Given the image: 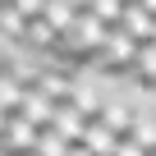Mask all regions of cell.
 <instances>
[{
  "mask_svg": "<svg viewBox=\"0 0 156 156\" xmlns=\"http://www.w3.org/2000/svg\"><path fill=\"white\" fill-rule=\"evenodd\" d=\"M151 41H156V28H151Z\"/></svg>",
  "mask_w": 156,
  "mask_h": 156,
  "instance_id": "cb8c5ba5",
  "label": "cell"
},
{
  "mask_svg": "<svg viewBox=\"0 0 156 156\" xmlns=\"http://www.w3.org/2000/svg\"><path fill=\"white\" fill-rule=\"evenodd\" d=\"M92 14H97V19H106V23H119L124 0H92Z\"/></svg>",
  "mask_w": 156,
  "mask_h": 156,
  "instance_id": "e0dca14e",
  "label": "cell"
},
{
  "mask_svg": "<svg viewBox=\"0 0 156 156\" xmlns=\"http://www.w3.org/2000/svg\"><path fill=\"white\" fill-rule=\"evenodd\" d=\"M142 5H147V9H151V14H156V0H142Z\"/></svg>",
  "mask_w": 156,
  "mask_h": 156,
  "instance_id": "7402d4cb",
  "label": "cell"
},
{
  "mask_svg": "<svg viewBox=\"0 0 156 156\" xmlns=\"http://www.w3.org/2000/svg\"><path fill=\"white\" fill-rule=\"evenodd\" d=\"M0 133H5V110H0Z\"/></svg>",
  "mask_w": 156,
  "mask_h": 156,
  "instance_id": "603a6c76",
  "label": "cell"
},
{
  "mask_svg": "<svg viewBox=\"0 0 156 156\" xmlns=\"http://www.w3.org/2000/svg\"><path fill=\"white\" fill-rule=\"evenodd\" d=\"M69 151H73V142H69L60 129H51V124H46V129L37 133V147H32V156H69Z\"/></svg>",
  "mask_w": 156,
  "mask_h": 156,
  "instance_id": "8fae6325",
  "label": "cell"
},
{
  "mask_svg": "<svg viewBox=\"0 0 156 156\" xmlns=\"http://www.w3.org/2000/svg\"><path fill=\"white\" fill-rule=\"evenodd\" d=\"M51 129H60L69 142H83V133H87V115L78 110L73 101H60V106H55V119H51Z\"/></svg>",
  "mask_w": 156,
  "mask_h": 156,
  "instance_id": "5b68a950",
  "label": "cell"
},
{
  "mask_svg": "<svg viewBox=\"0 0 156 156\" xmlns=\"http://www.w3.org/2000/svg\"><path fill=\"white\" fill-rule=\"evenodd\" d=\"M69 101H73L78 110H83L87 119H97V115H101V106H106V101L97 97V87L87 83V78H73V92H69Z\"/></svg>",
  "mask_w": 156,
  "mask_h": 156,
  "instance_id": "30bf717a",
  "label": "cell"
},
{
  "mask_svg": "<svg viewBox=\"0 0 156 156\" xmlns=\"http://www.w3.org/2000/svg\"><path fill=\"white\" fill-rule=\"evenodd\" d=\"M83 142H87L97 156H115V147H119V133H115L106 119H87V133H83Z\"/></svg>",
  "mask_w": 156,
  "mask_h": 156,
  "instance_id": "8992f818",
  "label": "cell"
},
{
  "mask_svg": "<svg viewBox=\"0 0 156 156\" xmlns=\"http://www.w3.org/2000/svg\"><path fill=\"white\" fill-rule=\"evenodd\" d=\"M115 156H151V151H147L142 142H133V138L124 133V138H119V147H115Z\"/></svg>",
  "mask_w": 156,
  "mask_h": 156,
  "instance_id": "ac0fdd59",
  "label": "cell"
},
{
  "mask_svg": "<svg viewBox=\"0 0 156 156\" xmlns=\"http://www.w3.org/2000/svg\"><path fill=\"white\" fill-rule=\"evenodd\" d=\"M23 87H28V83L14 73V64H9V69H0V110H19Z\"/></svg>",
  "mask_w": 156,
  "mask_h": 156,
  "instance_id": "7c38bea8",
  "label": "cell"
},
{
  "mask_svg": "<svg viewBox=\"0 0 156 156\" xmlns=\"http://www.w3.org/2000/svg\"><path fill=\"white\" fill-rule=\"evenodd\" d=\"M151 156H156V151H151Z\"/></svg>",
  "mask_w": 156,
  "mask_h": 156,
  "instance_id": "484cf974",
  "label": "cell"
},
{
  "mask_svg": "<svg viewBox=\"0 0 156 156\" xmlns=\"http://www.w3.org/2000/svg\"><path fill=\"white\" fill-rule=\"evenodd\" d=\"M69 156H97V151H92L87 142H73V151H69Z\"/></svg>",
  "mask_w": 156,
  "mask_h": 156,
  "instance_id": "ffe728a7",
  "label": "cell"
},
{
  "mask_svg": "<svg viewBox=\"0 0 156 156\" xmlns=\"http://www.w3.org/2000/svg\"><path fill=\"white\" fill-rule=\"evenodd\" d=\"M46 19H51V28L55 32H69L73 28V19H78V9L69 5V0H46V9H41Z\"/></svg>",
  "mask_w": 156,
  "mask_h": 156,
  "instance_id": "9a60e30c",
  "label": "cell"
},
{
  "mask_svg": "<svg viewBox=\"0 0 156 156\" xmlns=\"http://www.w3.org/2000/svg\"><path fill=\"white\" fill-rule=\"evenodd\" d=\"M0 37H5V41H23L28 37V14L14 5V0L0 5Z\"/></svg>",
  "mask_w": 156,
  "mask_h": 156,
  "instance_id": "ba28073f",
  "label": "cell"
},
{
  "mask_svg": "<svg viewBox=\"0 0 156 156\" xmlns=\"http://www.w3.org/2000/svg\"><path fill=\"white\" fill-rule=\"evenodd\" d=\"M14 5H19V9L28 14V19H37V14L46 9V0H14Z\"/></svg>",
  "mask_w": 156,
  "mask_h": 156,
  "instance_id": "d6986e66",
  "label": "cell"
},
{
  "mask_svg": "<svg viewBox=\"0 0 156 156\" xmlns=\"http://www.w3.org/2000/svg\"><path fill=\"white\" fill-rule=\"evenodd\" d=\"M133 73H138V83H142V87H156V41H142V46H138Z\"/></svg>",
  "mask_w": 156,
  "mask_h": 156,
  "instance_id": "4fadbf2b",
  "label": "cell"
},
{
  "mask_svg": "<svg viewBox=\"0 0 156 156\" xmlns=\"http://www.w3.org/2000/svg\"><path fill=\"white\" fill-rule=\"evenodd\" d=\"M129 138H133V142H142L147 151H156V119L138 115V119H133V129H129Z\"/></svg>",
  "mask_w": 156,
  "mask_h": 156,
  "instance_id": "2e32d148",
  "label": "cell"
},
{
  "mask_svg": "<svg viewBox=\"0 0 156 156\" xmlns=\"http://www.w3.org/2000/svg\"><path fill=\"white\" fill-rule=\"evenodd\" d=\"M37 124L32 119H23L19 110H5V133H0V147H5V156H32V147H37Z\"/></svg>",
  "mask_w": 156,
  "mask_h": 156,
  "instance_id": "7a4b0ae2",
  "label": "cell"
},
{
  "mask_svg": "<svg viewBox=\"0 0 156 156\" xmlns=\"http://www.w3.org/2000/svg\"><path fill=\"white\" fill-rule=\"evenodd\" d=\"M55 41H60V32L51 28V19H46V14L28 19V37H23V46H32V51H55Z\"/></svg>",
  "mask_w": 156,
  "mask_h": 156,
  "instance_id": "52a82bcc",
  "label": "cell"
},
{
  "mask_svg": "<svg viewBox=\"0 0 156 156\" xmlns=\"http://www.w3.org/2000/svg\"><path fill=\"white\" fill-rule=\"evenodd\" d=\"M138 37L133 32H124L119 23H110V41H106V51L97 55L101 64H110V73H133V60H138Z\"/></svg>",
  "mask_w": 156,
  "mask_h": 156,
  "instance_id": "6da1fadb",
  "label": "cell"
},
{
  "mask_svg": "<svg viewBox=\"0 0 156 156\" xmlns=\"http://www.w3.org/2000/svg\"><path fill=\"white\" fill-rule=\"evenodd\" d=\"M32 83H37L51 101H69V92H73V83H69V78H64V73H51V69H41Z\"/></svg>",
  "mask_w": 156,
  "mask_h": 156,
  "instance_id": "5bb4252c",
  "label": "cell"
},
{
  "mask_svg": "<svg viewBox=\"0 0 156 156\" xmlns=\"http://www.w3.org/2000/svg\"><path fill=\"white\" fill-rule=\"evenodd\" d=\"M119 28L133 32L138 41H151V28H156V14L142 5V0H124V14H119Z\"/></svg>",
  "mask_w": 156,
  "mask_h": 156,
  "instance_id": "277c9868",
  "label": "cell"
},
{
  "mask_svg": "<svg viewBox=\"0 0 156 156\" xmlns=\"http://www.w3.org/2000/svg\"><path fill=\"white\" fill-rule=\"evenodd\" d=\"M0 5H9V0H0Z\"/></svg>",
  "mask_w": 156,
  "mask_h": 156,
  "instance_id": "d4e9b609",
  "label": "cell"
},
{
  "mask_svg": "<svg viewBox=\"0 0 156 156\" xmlns=\"http://www.w3.org/2000/svg\"><path fill=\"white\" fill-rule=\"evenodd\" d=\"M55 106H60V101H51L37 83H28V87H23V101H19V115H23V119H32L37 129H46V124L55 119Z\"/></svg>",
  "mask_w": 156,
  "mask_h": 156,
  "instance_id": "3957f363",
  "label": "cell"
},
{
  "mask_svg": "<svg viewBox=\"0 0 156 156\" xmlns=\"http://www.w3.org/2000/svg\"><path fill=\"white\" fill-rule=\"evenodd\" d=\"M97 119H106V124H110V129H115V133H119V138H124V133H129V129H133V119H138V110H133V106H129V101H106V106H101V115H97Z\"/></svg>",
  "mask_w": 156,
  "mask_h": 156,
  "instance_id": "9c48e42d",
  "label": "cell"
},
{
  "mask_svg": "<svg viewBox=\"0 0 156 156\" xmlns=\"http://www.w3.org/2000/svg\"><path fill=\"white\" fill-rule=\"evenodd\" d=\"M69 5H73V9H92V0H69Z\"/></svg>",
  "mask_w": 156,
  "mask_h": 156,
  "instance_id": "44dd1931",
  "label": "cell"
}]
</instances>
